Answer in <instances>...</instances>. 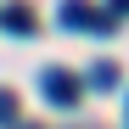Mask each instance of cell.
<instances>
[{
	"instance_id": "cell-1",
	"label": "cell",
	"mask_w": 129,
	"mask_h": 129,
	"mask_svg": "<svg viewBox=\"0 0 129 129\" xmlns=\"http://www.w3.org/2000/svg\"><path fill=\"white\" fill-rule=\"evenodd\" d=\"M39 90H45L51 107H79V79L68 68H45V73H39Z\"/></svg>"
},
{
	"instance_id": "cell-2",
	"label": "cell",
	"mask_w": 129,
	"mask_h": 129,
	"mask_svg": "<svg viewBox=\"0 0 129 129\" xmlns=\"http://www.w3.org/2000/svg\"><path fill=\"white\" fill-rule=\"evenodd\" d=\"M62 23L68 28H90V34H112V17L84 11V0H62Z\"/></svg>"
},
{
	"instance_id": "cell-3",
	"label": "cell",
	"mask_w": 129,
	"mask_h": 129,
	"mask_svg": "<svg viewBox=\"0 0 129 129\" xmlns=\"http://www.w3.org/2000/svg\"><path fill=\"white\" fill-rule=\"evenodd\" d=\"M0 28H6V34H34V11L28 6H6V11H0Z\"/></svg>"
},
{
	"instance_id": "cell-4",
	"label": "cell",
	"mask_w": 129,
	"mask_h": 129,
	"mask_svg": "<svg viewBox=\"0 0 129 129\" xmlns=\"http://www.w3.org/2000/svg\"><path fill=\"white\" fill-rule=\"evenodd\" d=\"M90 84H95V90H112V84H118V68H112V62H95V68H90Z\"/></svg>"
},
{
	"instance_id": "cell-5",
	"label": "cell",
	"mask_w": 129,
	"mask_h": 129,
	"mask_svg": "<svg viewBox=\"0 0 129 129\" xmlns=\"http://www.w3.org/2000/svg\"><path fill=\"white\" fill-rule=\"evenodd\" d=\"M6 123H17V95L0 90V129H6Z\"/></svg>"
},
{
	"instance_id": "cell-6",
	"label": "cell",
	"mask_w": 129,
	"mask_h": 129,
	"mask_svg": "<svg viewBox=\"0 0 129 129\" xmlns=\"http://www.w3.org/2000/svg\"><path fill=\"white\" fill-rule=\"evenodd\" d=\"M112 17H129V0H112Z\"/></svg>"
}]
</instances>
